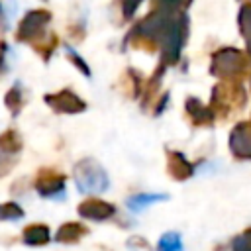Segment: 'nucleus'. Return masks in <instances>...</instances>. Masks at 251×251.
I'll list each match as a JSON object with an SVG mask.
<instances>
[{"label": "nucleus", "instance_id": "423d86ee", "mask_svg": "<svg viewBox=\"0 0 251 251\" xmlns=\"http://www.w3.org/2000/svg\"><path fill=\"white\" fill-rule=\"evenodd\" d=\"M45 100L49 102L51 108H55L57 112H63V114H76V112H82L86 108L84 102L69 90H61L55 96H47Z\"/></svg>", "mask_w": 251, "mask_h": 251}, {"label": "nucleus", "instance_id": "6ab92c4d", "mask_svg": "<svg viewBox=\"0 0 251 251\" xmlns=\"http://www.w3.org/2000/svg\"><path fill=\"white\" fill-rule=\"evenodd\" d=\"M6 104L14 110V112H18L20 108H22V104H24V100H22V94H20V88H18V84H16V88H12L10 92H8V96H6Z\"/></svg>", "mask_w": 251, "mask_h": 251}, {"label": "nucleus", "instance_id": "4468645a", "mask_svg": "<svg viewBox=\"0 0 251 251\" xmlns=\"http://www.w3.org/2000/svg\"><path fill=\"white\" fill-rule=\"evenodd\" d=\"M239 25H241V33L245 35V41H247V53L251 55V4H245L241 8Z\"/></svg>", "mask_w": 251, "mask_h": 251}, {"label": "nucleus", "instance_id": "20e7f679", "mask_svg": "<svg viewBox=\"0 0 251 251\" xmlns=\"http://www.w3.org/2000/svg\"><path fill=\"white\" fill-rule=\"evenodd\" d=\"M49 18H51V16H49V12H45V10H33V12H29V14L24 18L18 35H20L22 39H27V41H33V39L41 37L43 27L47 25Z\"/></svg>", "mask_w": 251, "mask_h": 251}, {"label": "nucleus", "instance_id": "f03ea898", "mask_svg": "<svg viewBox=\"0 0 251 251\" xmlns=\"http://www.w3.org/2000/svg\"><path fill=\"white\" fill-rule=\"evenodd\" d=\"M249 67V61L243 57V53L235 49H224L218 51L212 59V73L218 76H224L227 80H233L241 75H245Z\"/></svg>", "mask_w": 251, "mask_h": 251}, {"label": "nucleus", "instance_id": "f3484780", "mask_svg": "<svg viewBox=\"0 0 251 251\" xmlns=\"http://www.w3.org/2000/svg\"><path fill=\"white\" fill-rule=\"evenodd\" d=\"M24 216L22 208L16 206L14 202L10 204H0V220H20Z\"/></svg>", "mask_w": 251, "mask_h": 251}, {"label": "nucleus", "instance_id": "a211bd4d", "mask_svg": "<svg viewBox=\"0 0 251 251\" xmlns=\"http://www.w3.org/2000/svg\"><path fill=\"white\" fill-rule=\"evenodd\" d=\"M231 251H251V229L239 233L231 241Z\"/></svg>", "mask_w": 251, "mask_h": 251}, {"label": "nucleus", "instance_id": "9b49d317", "mask_svg": "<svg viewBox=\"0 0 251 251\" xmlns=\"http://www.w3.org/2000/svg\"><path fill=\"white\" fill-rule=\"evenodd\" d=\"M84 233H86V227H82L80 224H65V226L57 231L55 239H57V241H65V243H75V241H78Z\"/></svg>", "mask_w": 251, "mask_h": 251}, {"label": "nucleus", "instance_id": "6e6552de", "mask_svg": "<svg viewBox=\"0 0 251 251\" xmlns=\"http://www.w3.org/2000/svg\"><path fill=\"white\" fill-rule=\"evenodd\" d=\"M78 212L88 220H108L114 216L116 208L100 198H88L86 202H82L78 206Z\"/></svg>", "mask_w": 251, "mask_h": 251}, {"label": "nucleus", "instance_id": "2eb2a0df", "mask_svg": "<svg viewBox=\"0 0 251 251\" xmlns=\"http://www.w3.org/2000/svg\"><path fill=\"white\" fill-rule=\"evenodd\" d=\"M157 249H159V251H182V243H180L178 233H175V231L165 233V235L159 239Z\"/></svg>", "mask_w": 251, "mask_h": 251}, {"label": "nucleus", "instance_id": "f257e3e1", "mask_svg": "<svg viewBox=\"0 0 251 251\" xmlns=\"http://www.w3.org/2000/svg\"><path fill=\"white\" fill-rule=\"evenodd\" d=\"M75 180H76L78 190L80 192H86V194L104 192L108 188V176H106V173L92 159L80 161L76 165V169H75Z\"/></svg>", "mask_w": 251, "mask_h": 251}, {"label": "nucleus", "instance_id": "39448f33", "mask_svg": "<svg viewBox=\"0 0 251 251\" xmlns=\"http://www.w3.org/2000/svg\"><path fill=\"white\" fill-rule=\"evenodd\" d=\"M35 188L43 198H55V194H59L61 198L65 194V176L55 173L53 169H45L39 173Z\"/></svg>", "mask_w": 251, "mask_h": 251}, {"label": "nucleus", "instance_id": "0eeeda50", "mask_svg": "<svg viewBox=\"0 0 251 251\" xmlns=\"http://www.w3.org/2000/svg\"><path fill=\"white\" fill-rule=\"evenodd\" d=\"M229 145L237 157H251V122L239 124L233 129Z\"/></svg>", "mask_w": 251, "mask_h": 251}, {"label": "nucleus", "instance_id": "aec40b11", "mask_svg": "<svg viewBox=\"0 0 251 251\" xmlns=\"http://www.w3.org/2000/svg\"><path fill=\"white\" fill-rule=\"evenodd\" d=\"M190 0H153V4H155V10H176V8H180V6H184V4H188Z\"/></svg>", "mask_w": 251, "mask_h": 251}, {"label": "nucleus", "instance_id": "f8f14e48", "mask_svg": "<svg viewBox=\"0 0 251 251\" xmlns=\"http://www.w3.org/2000/svg\"><path fill=\"white\" fill-rule=\"evenodd\" d=\"M161 200H167V196L165 194H137V196H131L127 200V208L133 212H139L145 206H151V204L161 202Z\"/></svg>", "mask_w": 251, "mask_h": 251}, {"label": "nucleus", "instance_id": "ddd939ff", "mask_svg": "<svg viewBox=\"0 0 251 251\" xmlns=\"http://www.w3.org/2000/svg\"><path fill=\"white\" fill-rule=\"evenodd\" d=\"M49 239V229L45 226H29L24 231V241L27 245H43Z\"/></svg>", "mask_w": 251, "mask_h": 251}, {"label": "nucleus", "instance_id": "1a4fd4ad", "mask_svg": "<svg viewBox=\"0 0 251 251\" xmlns=\"http://www.w3.org/2000/svg\"><path fill=\"white\" fill-rule=\"evenodd\" d=\"M169 173H171L175 178L184 180V178H188V176L194 173V169H192V165L184 159V155L173 151V153H169Z\"/></svg>", "mask_w": 251, "mask_h": 251}, {"label": "nucleus", "instance_id": "9d476101", "mask_svg": "<svg viewBox=\"0 0 251 251\" xmlns=\"http://www.w3.org/2000/svg\"><path fill=\"white\" fill-rule=\"evenodd\" d=\"M186 110H188V114L192 116V120H194L196 124H212V120H214V118H212V116H214V110L202 106V104H200L198 100H194V98L188 100Z\"/></svg>", "mask_w": 251, "mask_h": 251}, {"label": "nucleus", "instance_id": "4be33fe9", "mask_svg": "<svg viewBox=\"0 0 251 251\" xmlns=\"http://www.w3.org/2000/svg\"><path fill=\"white\" fill-rule=\"evenodd\" d=\"M141 0H122V8H124V14L126 16H129L135 8H137V4H139Z\"/></svg>", "mask_w": 251, "mask_h": 251}, {"label": "nucleus", "instance_id": "dca6fc26", "mask_svg": "<svg viewBox=\"0 0 251 251\" xmlns=\"http://www.w3.org/2000/svg\"><path fill=\"white\" fill-rule=\"evenodd\" d=\"M22 147V139L16 131H4L0 135V149L2 151H18Z\"/></svg>", "mask_w": 251, "mask_h": 251}, {"label": "nucleus", "instance_id": "7ed1b4c3", "mask_svg": "<svg viewBox=\"0 0 251 251\" xmlns=\"http://www.w3.org/2000/svg\"><path fill=\"white\" fill-rule=\"evenodd\" d=\"M243 100H245V92L239 84L227 82V84H218L214 88L212 102H214V110L218 114H224V112H229L231 108L241 106Z\"/></svg>", "mask_w": 251, "mask_h": 251}, {"label": "nucleus", "instance_id": "412c9836", "mask_svg": "<svg viewBox=\"0 0 251 251\" xmlns=\"http://www.w3.org/2000/svg\"><path fill=\"white\" fill-rule=\"evenodd\" d=\"M55 45H57V37H51L47 43H39L35 49H37V51H39L43 57H49V53H51V49H53Z\"/></svg>", "mask_w": 251, "mask_h": 251}]
</instances>
